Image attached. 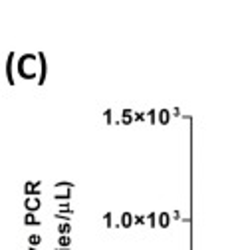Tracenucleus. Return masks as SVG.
Returning <instances> with one entry per match:
<instances>
[{"mask_svg":"<svg viewBox=\"0 0 236 250\" xmlns=\"http://www.w3.org/2000/svg\"><path fill=\"white\" fill-rule=\"evenodd\" d=\"M169 221H171V218H169V214H167V212H163V214L159 216V225H161L163 229H167V227H169Z\"/></svg>","mask_w":236,"mask_h":250,"instance_id":"39448f33","label":"nucleus"},{"mask_svg":"<svg viewBox=\"0 0 236 250\" xmlns=\"http://www.w3.org/2000/svg\"><path fill=\"white\" fill-rule=\"evenodd\" d=\"M24 225H26V227H36V225H38V218H36L32 212H28V214L24 216Z\"/></svg>","mask_w":236,"mask_h":250,"instance_id":"f257e3e1","label":"nucleus"},{"mask_svg":"<svg viewBox=\"0 0 236 250\" xmlns=\"http://www.w3.org/2000/svg\"><path fill=\"white\" fill-rule=\"evenodd\" d=\"M28 250H38V248H36V246H32V248H28Z\"/></svg>","mask_w":236,"mask_h":250,"instance_id":"6e6552de","label":"nucleus"},{"mask_svg":"<svg viewBox=\"0 0 236 250\" xmlns=\"http://www.w3.org/2000/svg\"><path fill=\"white\" fill-rule=\"evenodd\" d=\"M58 232H60V234H68V232H70V225H68V223L58 225Z\"/></svg>","mask_w":236,"mask_h":250,"instance_id":"0eeeda50","label":"nucleus"},{"mask_svg":"<svg viewBox=\"0 0 236 250\" xmlns=\"http://www.w3.org/2000/svg\"><path fill=\"white\" fill-rule=\"evenodd\" d=\"M60 250H68V248H60Z\"/></svg>","mask_w":236,"mask_h":250,"instance_id":"1a4fd4ad","label":"nucleus"},{"mask_svg":"<svg viewBox=\"0 0 236 250\" xmlns=\"http://www.w3.org/2000/svg\"><path fill=\"white\" fill-rule=\"evenodd\" d=\"M121 225H123L125 229H129V227L133 225V218H131V214H127V212H125V214L121 216Z\"/></svg>","mask_w":236,"mask_h":250,"instance_id":"20e7f679","label":"nucleus"},{"mask_svg":"<svg viewBox=\"0 0 236 250\" xmlns=\"http://www.w3.org/2000/svg\"><path fill=\"white\" fill-rule=\"evenodd\" d=\"M38 207H40V203H38L36 199H28V201H26V208L30 210V212H32V210H36Z\"/></svg>","mask_w":236,"mask_h":250,"instance_id":"7ed1b4c3","label":"nucleus"},{"mask_svg":"<svg viewBox=\"0 0 236 250\" xmlns=\"http://www.w3.org/2000/svg\"><path fill=\"white\" fill-rule=\"evenodd\" d=\"M58 244H60V248H68L72 244V238L68 234H60V238H58Z\"/></svg>","mask_w":236,"mask_h":250,"instance_id":"f03ea898","label":"nucleus"},{"mask_svg":"<svg viewBox=\"0 0 236 250\" xmlns=\"http://www.w3.org/2000/svg\"><path fill=\"white\" fill-rule=\"evenodd\" d=\"M28 242H30V246H38L42 242V238L38 234H32V236H28Z\"/></svg>","mask_w":236,"mask_h":250,"instance_id":"423d86ee","label":"nucleus"}]
</instances>
